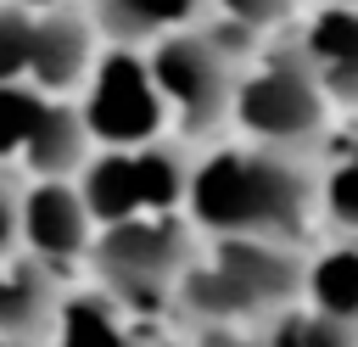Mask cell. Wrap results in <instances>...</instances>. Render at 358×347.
Masks as SVG:
<instances>
[{
  "instance_id": "6da1fadb",
  "label": "cell",
  "mask_w": 358,
  "mask_h": 347,
  "mask_svg": "<svg viewBox=\"0 0 358 347\" xmlns=\"http://www.w3.org/2000/svg\"><path fill=\"white\" fill-rule=\"evenodd\" d=\"M313 168L280 146H218L190 174V224L207 235H268L296 241L313 213Z\"/></svg>"
},
{
  "instance_id": "7a4b0ae2",
  "label": "cell",
  "mask_w": 358,
  "mask_h": 347,
  "mask_svg": "<svg viewBox=\"0 0 358 347\" xmlns=\"http://www.w3.org/2000/svg\"><path fill=\"white\" fill-rule=\"evenodd\" d=\"M90 263L101 274V291H112L134 319L162 313L168 302H179V280L196 263L190 224L179 213H140L106 224L90 246Z\"/></svg>"
},
{
  "instance_id": "3957f363",
  "label": "cell",
  "mask_w": 358,
  "mask_h": 347,
  "mask_svg": "<svg viewBox=\"0 0 358 347\" xmlns=\"http://www.w3.org/2000/svg\"><path fill=\"white\" fill-rule=\"evenodd\" d=\"M324 84L308 62L302 45H274L263 50L235 90V123L257 140V146H280V151H308L324 134Z\"/></svg>"
},
{
  "instance_id": "277c9868",
  "label": "cell",
  "mask_w": 358,
  "mask_h": 347,
  "mask_svg": "<svg viewBox=\"0 0 358 347\" xmlns=\"http://www.w3.org/2000/svg\"><path fill=\"white\" fill-rule=\"evenodd\" d=\"M151 73L168 95L173 123L196 140L213 134L224 118H235V90H241V56H229L213 28H179L168 39H157L151 50Z\"/></svg>"
},
{
  "instance_id": "5b68a950",
  "label": "cell",
  "mask_w": 358,
  "mask_h": 347,
  "mask_svg": "<svg viewBox=\"0 0 358 347\" xmlns=\"http://www.w3.org/2000/svg\"><path fill=\"white\" fill-rule=\"evenodd\" d=\"M90 134L101 146H151L162 140V123L173 118L168 112V95L151 73V56H140L134 45H112L101 50L90 84H84V101H78Z\"/></svg>"
},
{
  "instance_id": "8992f818",
  "label": "cell",
  "mask_w": 358,
  "mask_h": 347,
  "mask_svg": "<svg viewBox=\"0 0 358 347\" xmlns=\"http://www.w3.org/2000/svg\"><path fill=\"white\" fill-rule=\"evenodd\" d=\"M229 280L235 291L252 302L257 319H274L280 308L296 302V291L308 285V263L291 252V241H268V235H213V252H207Z\"/></svg>"
},
{
  "instance_id": "52a82bcc",
  "label": "cell",
  "mask_w": 358,
  "mask_h": 347,
  "mask_svg": "<svg viewBox=\"0 0 358 347\" xmlns=\"http://www.w3.org/2000/svg\"><path fill=\"white\" fill-rule=\"evenodd\" d=\"M101 224L84 201L78 185L67 179H34L22 190V246L28 257L39 263H73V257H90Z\"/></svg>"
},
{
  "instance_id": "ba28073f",
  "label": "cell",
  "mask_w": 358,
  "mask_h": 347,
  "mask_svg": "<svg viewBox=\"0 0 358 347\" xmlns=\"http://www.w3.org/2000/svg\"><path fill=\"white\" fill-rule=\"evenodd\" d=\"M95 11H78V6H50L34 17V67H28V84H39L45 95H67L78 84H90L95 73Z\"/></svg>"
},
{
  "instance_id": "9c48e42d",
  "label": "cell",
  "mask_w": 358,
  "mask_h": 347,
  "mask_svg": "<svg viewBox=\"0 0 358 347\" xmlns=\"http://www.w3.org/2000/svg\"><path fill=\"white\" fill-rule=\"evenodd\" d=\"M296 45L308 50L324 95L358 106V6H330V0H324V6L308 17V28H302Z\"/></svg>"
},
{
  "instance_id": "30bf717a",
  "label": "cell",
  "mask_w": 358,
  "mask_h": 347,
  "mask_svg": "<svg viewBox=\"0 0 358 347\" xmlns=\"http://www.w3.org/2000/svg\"><path fill=\"white\" fill-rule=\"evenodd\" d=\"M56 280H50V263L39 257H17V252H0V330L6 336H50L56 325Z\"/></svg>"
},
{
  "instance_id": "8fae6325",
  "label": "cell",
  "mask_w": 358,
  "mask_h": 347,
  "mask_svg": "<svg viewBox=\"0 0 358 347\" xmlns=\"http://www.w3.org/2000/svg\"><path fill=\"white\" fill-rule=\"evenodd\" d=\"M78 190L95 213V224H123V218H140L145 213V185H140V146H101V157L84 162L78 174Z\"/></svg>"
},
{
  "instance_id": "7c38bea8",
  "label": "cell",
  "mask_w": 358,
  "mask_h": 347,
  "mask_svg": "<svg viewBox=\"0 0 358 347\" xmlns=\"http://www.w3.org/2000/svg\"><path fill=\"white\" fill-rule=\"evenodd\" d=\"M50 347H145V336L129 325V308L112 291H73L56 308Z\"/></svg>"
},
{
  "instance_id": "4fadbf2b",
  "label": "cell",
  "mask_w": 358,
  "mask_h": 347,
  "mask_svg": "<svg viewBox=\"0 0 358 347\" xmlns=\"http://www.w3.org/2000/svg\"><path fill=\"white\" fill-rule=\"evenodd\" d=\"M90 140H95V134H90L84 112L50 101V112H45V123L34 129L22 162H28L34 179H67V174H84V162H90Z\"/></svg>"
},
{
  "instance_id": "5bb4252c",
  "label": "cell",
  "mask_w": 358,
  "mask_h": 347,
  "mask_svg": "<svg viewBox=\"0 0 358 347\" xmlns=\"http://www.w3.org/2000/svg\"><path fill=\"white\" fill-rule=\"evenodd\" d=\"M90 11L112 45H145V39L179 34L201 11V0H95Z\"/></svg>"
},
{
  "instance_id": "9a60e30c",
  "label": "cell",
  "mask_w": 358,
  "mask_h": 347,
  "mask_svg": "<svg viewBox=\"0 0 358 347\" xmlns=\"http://www.w3.org/2000/svg\"><path fill=\"white\" fill-rule=\"evenodd\" d=\"M302 297H308V308L358 325V235L324 246V252L308 263V285H302Z\"/></svg>"
},
{
  "instance_id": "2e32d148",
  "label": "cell",
  "mask_w": 358,
  "mask_h": 347,
  "mask_svg": "<svg viewBox=\"0 0 358 347\" xmlns=\"http://www.w3.org/2000/svg\"><path fill=\"white\" fill-rule=\"evenodd\" d=\"M268 347H358V325L319 313V308H280L274 319H263Z\"/></svg>"
},
{
  "instance_id": "e0dca14e",
  "label": "cell",
  "mask_w": 358,
  "mask_h": 347,
  "mask_svg": "<svg viewBox=\"0 0 358 347\" xmlns=\"http://www.w3.org/2000/svg\"><path fill=\"white\" fill-rule=\"evenodd\" d=\"M50 101H56V95H45V90L28 84V78L0 84V157H22V151H28L34 129H39L45 112H50Z\"/></svg>"
},
{
  "instance_id": "ac0fdd59",
  "label": "cell",
  "mask_w": 358,
  "mask_h": 347,
  "mask_svg": "<svg viewBox=\"0 0 358 347\" xmlns=\"http://www.w3.org/2000/svg\"><path fill=\"white\" fill-rule=\"evenodd\" d=\"M319 201H324L330 224H341L347 235H358V134H347L330 151V162L319 174Z\"/></svg>"
},
{
  "instance_id": "d6986e66",
  "label": "cell",
  "mask_w": 358,
  "mask_h": 347,
  "mask_svg": "<svg viewBox=\"0 0 358 347\" xmlns=\"http://www.w3.org/2000/svg\"><path fill=\"white\" fill-rule=\"evenodd\" d=\"M34 6H22V0H6L0 6V84H17V78H28V67H34Z\"/></svg>"
},
{
  "instance_id": "ffe728a7",
  "label": "cell",
  "mask_w": 358,
  "mask_h": 347,
  "mask_svg": "<svg viewBox=\"0 0 358 347\" xmlns=\"http://www.w3.org/2000/svg\"><path fill=\"white\" fill-rule=\"evenodd\" d=\"M213 6L235 22H246V28H274V22L291 17V0H213Z\"/></svg>"
},
{
  "instance_id": "44dd1931",
  "label": "cell",
  "mask_w": 358,
  "mask_h": 347,
  "mask_svg": "<svg viewBox=\"0 0 358 347\" xmlns=\"http://www.w3.org/2000/svg\"><path fill=\"white\" fill-rule=\"evenodd\" d=\"M190 347H268V330L257 325H196Z\"/></svg>"
},
{
  "instance_id": "7402d4cb",
  "label": "cell",
  "mask_w": 358,
  "mask_h": 347,
  "mask_svg": "<svg viewBox=\"0 0 358 347\" xmlns=\"http://www.w3.org/2000/svg\"><path fill=\"white\" fill-rule=\"evenodd\" d=\"M22 241V190H17V179L0 168V252H11Z\"/></svg>"
},
{
  "instance_id": "603a6c76",
  "label": "cell",
  "mask_w": 358,
  "mask_h": 347,
  "mask_svg": "<svg viewBox=\"0 0 358 347\" xmlns=\"http://www.w3.org/2000/svg\"><path fill=\"white\" fill-rule=\"evenodd\" d=\"M22 6H34V11H50V6H95V0H22Z\"/></svg>"
},
{
  "instance_id": "cb8c5ba5",
  "label": "cell",
  "mask_w": 358,
  "mask_h": 347,
  "mask_svg": "<svg viewBox=\"0 0 358 347\" xmlns=\"http://www.w3.org/2000/svg\"><path fill=\"white\" fill-rule=\"evenodd\" d=\"M0 347H39V341H34V336H6V330H0Z\"/></svg>"
},
{
  "instance_id": "d4e9b609",
  "label": "cell",
  "mask_w": 358,
  "mask_h": 347,
  "mask_svg": "<svg viewBox=\"0 0 358 347\" xmlns=\"http://www.w3.org/2000/svg\"><path fill=\"white\" fill-rule=\"evenodd\" d=\"M145 347H190V341H179V336H157V341H145Z\"/></svg>"
},
{
  "instance_id": "484cf974",
  "label": "cell",
  "mask_w": 358,
  "mask_h": 347,
  "mask_svg": "<svg viewBox=\"0 0 358 347\" xmlns=\"http://www.w3.org/2000/svg\"><path fill=\"white\" fill-rule=\"evenodd\" d=\"M330 6H358V0H330Z\"/></svg>"
}]
</instances>
